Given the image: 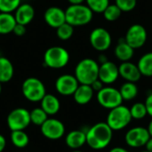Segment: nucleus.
I'll return each instance as SVG.
<instances>
[{
	"instance_id": "4c0bfd02",
	"label": "nucleus",
	"mask_w": 152,
	"mask_h": 152,
	"mask_svg": "<svg viewBox=\"0 0 152 152\" xmlns=\"http://www.w3.org/2000/svg\"><path fill=\"white\" fill-rule=\"evenodd\" d=\"M108 61H109V60H108V58H107V56H106L105 54L102 53V54L99 55V60H98V61H99L100 64L105 63V62H107Z\"/></svg>"
},
{
	"instance_id": "1a4fd4ad",
	"label": "nucleus",
	"mask_w": 152,
	"mask_h": 152,
	"mask_svg": "<svg viewBox=\"0 0 152 152\" xmlns=\"http://www.w3.org/2000/svg\"><path fill=\"white\" fill-rule=\"evenodd\" d=\"M89 41L94 50L98 52H104L110 47L112 44V37L106 28L98 27L93 29L90 33Z\"/></svg>"
},
{
	"instance_id": "412c9836",
	"label": "nucleus",
	"mask_w": 152,
	"mask_h": 152,
	"mask_svg": "<svg viewBox=\"0 0 152 152\" xmlns=\"http://www.w3.org/2000/svg\"><path fill=\"white\" fill-rule=\"evenodd\" d=\"M114 54L118 60L120 61H130V60L134 57V49L131 47L125 39L123 41H119L114 50Z\"/></svg>"
},
{
	"instance_id": "5701e85b",
	"label": "nucleus",
	"mask_w": 152,
	"mask_h": 152,
	"mask_svg": "<svg viewBox=\"0 0 152 152\" xmlns=\"http://www.w3.org/2000/svg\"><path fill=\"white\" fill-rule=\"evenodd\" d=\"M16 23V20L12 13L0 12V35L12 33Z\"/></svg>"
},
{
	"instance_id": "f3484780",
	"label": "nucleus",
	"mask_w": 152,
	"mask_h": 152,
	"mask_svg": "<svg viewBox=\"0 0 152 152\" xmlns=\"http://www.w3.org/2000/svg\"><path fill=\"white\" fill-rule=\"evenodd\" d=\"M13 15L17 23L27 26L33 20L35 17V9L30 4H21L16 9Z\"/></svg>"
},
{
	"instance_id": "7ed1b4c3",
	"label": "nucleus",
	"mask_w": 152,
	"mask_h": 152,
	"mask_svg": "<svg viewBox=\"0 0 152 152\" xmlns=\"http://www.w3.org/2000/svg\"><path fill=\"white\" fill-rule=\"evenodd\" d=\"M66 22L73 27L85 26L93 20L94 12L86 4H70L65 10Z\"/></svg>"
},
{
	"instance_id": "e433bc0d",
	"label": "nucleus",
	"mask_w": 152,
	"mask_h": 152,
	"mask_svg": "<svg viewBox=\"0 0 152 152\" xmlns=\"http://www.w3.org/2000/svg\"><path fill=\"white\" fill-rule=\"evenodd\" d=\"M6 147V139L5 137L0 134V152H3Z\"/></svg>"
},
{
	"instance_id": "c85d7f7f",
	"label": "nucleus",
	"mask_w": 152,
	"mask_h": 152,
	"mask_svg": "<svg viewBox=\"0 0 152 152\" xmlns=\"http://www.w3.org/2000/svg\"><path fill=\"white\" fill-rule=\"evenodd\" d=\"M74 34V27L68 22L63 23L56 28V35L62 41L69 40Z\"/></svg>"
},
{
	"instance_id": "58836bf2",
	"label": "nucleus",
	"mask_w": 152,
	"mask_h": 152,
	"mask_svg": "<svg viewBox=\"0 0 152 152\" xmlns=\"http://www.w3.org/2000/svg\"><path fill=\"white\" fill-rule=\"evenodd\" d=\"M109 152H129L125 148H122V147H115V148H112Z\"/></svg>"
},
{
	"instance_id": "c756f323",
	"label": "nucleus",
	"mask_w": 152,
	"mask_h": 152,
	"mask_svg": "<svg viewBox=\"0 0 152 152\" xmlns=\"http://www.w3.org/2000/svg\"><path fill=\"white\" fill-rule=\"evenodd\" d=\"M130 112L133 119L141 120L143 119L147 115V109L144 103L142 102H136L130 108Z\"/></svg>"
},
{
	"instance_id": "f257e3e1",
	"label": "nucleus",
	"mask_w": 152,
	"mask_h": 152,
	"mask_svg": "<svg viewBox=\"0 0 152 152\" xmlns=\"http://www.w3.org/2000/svg\"><path fill=\"white\" fill-rule=\"evenodd\" d=\"M86 133V144L95 151L107 148L113 138V130L106 122H100L94 125Z\"/></svg>"
},
{
	"instance_id": "4468645a",
	"label": "nucleus",
	"mask_w": 152,
	"mask_h": 152,
	"mask_svg": "<svg viewBox=\"0 0 152 152\" xmlns=\"http://www.w3.org/2000/svg\"><path fill=\"white\" fill-rule=\"evenodd\" d=\"M119 77L118 66L116 63L108 61L102 63L99 67V76L98 78L104 85H111L115 83Z\"/></svg>"
},
{
	"instance_id": "b1692460",
	"label": "nucleus",
	"mask_w": 152,
	"mask_h": 152,
	"mask_svg": "<svg viewBox=\"0 0 152 152\" xmlns=\"http://www.w3.org/2000/svg\"><path fill=\"white\" fill-rule=\"evenodd\" d=\"M10 139L13 146L18 149L26 148L29 143V137L24 130L12 131Z\"/></svg>"
},
{
	"instance_id": "39448f33",
	"label": "nucleus",
	"mask_w": 152,
	"mask_h": 152,
	"mask_svg": "<svg viewBox=\"0 0 152 152\" xmlns=\"http://www.w3.org/2000/svg\"><path fill=\"white\" fill-rule=\"evenodd\" d=\"M132 119L133 118L131 116L130 109L121 104L110 110L106 123L113 131H120L126 128L131 123Z\"/></svg>"
},
{
	"instance_id": "c03bdc74",
	"label": "nucleus",
	"mask_w": 152,
	"mask_h": 152,
	"mask_svg": "<svg viewBox=\"0 0 152 152\" xmlns=\"http://www.w3.org/2000/svg\"><path fill=\"white\" fill-rule=\"evenodd\" d=\"M72 152H84V151H78V150H76V151H73Z\"/></svg>"
},
{
	"instance_id": "a211bd4d",
	"label": "nucleus",
	"mask_w": 152,
	"mask_h": 152,
	"mask_svg": "<svg viewBox=\"0 0 152 152\" xmlns=\"http://www.w3.org/2000/svg\"><path fill=\"white\" fill-rule=\"evenodd\" d=\"M66 145L73 151L79 150L86 143V133L82 130L70 131L65 138Z\"/></svg>"
},
{
	"instance_id": "a18cd8bd",
	"label": "nucleus",
	"mask_w": 152,
	"mask_h": 152,
	"mask_svg": "<svg viewBox=\"0 0 152 152\" xmlns=\"http://www.w3.org/2000/svg\"><path fill=\"white\" fill-rule=\"evenodd\" d=\"M141 152H149V151H141Z\"/></svg>"
},
{
	"instance_id": "dca6fc26",
	"label": "nucleus",
	"mask_w": 152,
	"mask_h": 152,
	"mask_svg": "<svg viewBox=\"0 0 152 152\" xmlns=\"http://www.w3.org/2000/svg\"><path fill=\"white\" fill-rule=\"evenodd\" d=\"M119 70V77L124 78L126 82H138L141 77L142 74L137 64H134L131 61H124L118 66Z\"/></svg>"
},
{
	"instance_id": "473e14b6",
	"label": "nucleus",
	"mask_w": 152,
	"mask_h": 152,
	"mask_svg": "<svg viewBox=\"0 0 152 152\" xmlns=\"http://www.w3.org/2000/svg\"><path fill=\"white\" fill-rule=\"evenodd\" d=\"M115 4L121 9L122 12H128L135 8L137 0H115Z\"/></svg>"
},
{
	"instance_id": "f8f14e48",
	"label": "nucleus",
	"mask_w": 152,
	"mask_h": 152,
	"mask_svg": "<svg viewBox=\"0 0 152 152\" xmlns=\"http://www.w3.org/2000/svg\"><path fill=\"white\" fill-rule=\"evenodd\" d=\"M40 130L46 139L52 141L62 138L65 134V126L63 123L56 118H48L40 126Z\"/></svg>"
},
{
	"instance_id": "a878e982",
	"label": "nucleus",
	"mask_w": 152,
	"mask_h": 152,
	"mask_svg": "<svg viewBox=\"0 0 152 152\" xmlns=\"http://www.w3.org/2000/svg\"><path fill=\"white\" fill-rule=\"evenodd\" d=\"M138 87L135 83L133 82H126L124 83L120 89V94L124 101H132L138 94Z\"/></svg>"
},
{
	"instance_id": "9b49d317",
	"label": "nucleus",
	"mask_w": 152,
	"mask_h": 152,
	"mask_svg": "<svg viewBox=\"0 0 152 152\" xmlns=\"http://www.w3.org/2000/svg\"><path fill=\"white\" fill-rule=\"evenodd\" d=\"M151 135L147 128L142 126H135L128 130L125 135L126 143L134 149L142 148L146 145Z\"/></svg>"
},
{
	"instance_id": "423d86ee",
	"label": "nucleus",
	"mask_w": 152,
	"mask_h": 152,
	"mask_svg": "<svg viewBox=\"0 0 152 152\" xmlns=\"http://www.w3.org/2000/svg\"><path fill=\"white\" fill-rule=\"evenodd\" d=\"M21 92L24 98L31 102H40L46 94L44 83L37 77L26 78L21 86Z\"/></svg>"
},
{
	"instance_id": "2eb2a0df",
	"label": "nucleus",
	"mask_w": 152,
	"mask_h": 152,
	"mask_svg": "<svg viewBox=\"0 0 152 152\" xmlns=\"http://www.w3.org/2000/svg\"><path fill=\"white\" fill-rule=\"evenodd\" d=\"M44 20L49 27L57 28L66 22L65 11L58 6L48 7L44 13Z\"/></svg>"
},
{
	"instance_id": "6ab92c4d",
	"label": "nucleus",
	"mask_w": 152,
	"mask_h": 152,
	"mask_svg": "<svg viewBox=\"0 0 152 152\" xmlns=\"http://www.w3.org/2000/svg\"><path fill=\"white\" fill-rule=\"evenodd\" d=\"M94 94V91L93 90L90 85H79L77 88L76 92L73 94L74 101L78 105H86L89 103Z\"/></svg>"
},
{
	"instance_id": "37998d69",
	"label": "nucleus",
	"mask_w": 152,
	"mask_h": 152,
	"mask_svg": "<svg viewBox=\"0 0 152 152\" xmlns=\"http://www.w3.org/2000/svg\"><path fill=\"white\" fill-rule=\"evenodd\" d=\"M1 93H2V83L0 82V94H1Z\"/></svg>"
},
{
	"instance_id": "0eeeda50",
	"label": "nucleus",
	"mask_w": 152,
	"mask_h": 152,
	"mask_svg": "<svg viewBox=\"0 0 152 152\" xmlns=\"http://www.w3.org/2000/svg\"><path fill=\"white\" fill-rule=\"evenodd\" d=\"M98 103L108 110H112L123 102V98L120 94L119 90L112 86H104L96 95Z\"/></svg>"
},
{
	"instance_id": "6e6552de",
	"label": "nucleus",
	"mask_w": 152,
	"mask_h": 152,
	"mask_svg": "<svg viewBox=\"0 0 152 152\" xmlns=\"http://www.w3.org/2000/svg\"><path fill=\"white\" fill-rule=\"evenodd\" d=\"M6 123L11 131L25 130L31 123L29 111L25 108H16L8 114Z\"/></svg>"
},
{
	"instance_id": "20e7f679",
	"label": "nucleus",
	"mask_w": 152,
	"mask_h": 152,
	"mask_svg": "<svg viewBox=\"0 0 152 152\" xmlns=\"http://www.w3.org/2000/svg\"><path fill=\"white\" fill-rule=\"evenodd\" d=\"M69 59V53L64 47L52 46L44 53V65L50 69H59L66 67Z\"/></svg>"
},
{
	"instance_id": "aec40b11",
	"label": "nucleus",
	"mask_w": 152,
	"mask_h": 152,
	"mask_svg": "<svg viewBox=\"0 0 152 152\" xmlns=\"http://www.w3.org/2000/svg\"><path fill=\"white\" fill-rule=\"evenodd\" d=\"M40 107L48 116H53L59 112L61 109V102L55 95L46 94L40 102Z\"/></svg>"
},
{
	"instance_id": "7c9ffc66",
	"label": "nucleus",
	"mask_w": 152,
	"mask_h": 152,
	"mask_svg": "<svg viewBox=\"0 0 152 152\" xmlns=\"http://www.w3.org/2000/svg\"><path fill=\"white\" fill-rule=\"evenodd\" d=\"M21 4V0H0V12L12 13Z\"/></svg>"
},
{
	"instance_id": "4be33fe9",
	"label": "nucleus",
	"mask_w": 152,
	"mask_h": 152,
	"mask_svg": "<svg viewBox=\"0 0 152 152\" xmlns=\"http://www.w3.org/2000/svg\"><path fill=\"white\" fill-rule=\"evenodd\" d=\"M14 75V68L12 61L6 57L0 56V82L7 83L11 81Z\"/></svg>"
},
{
	"instance_id": "cd10ccee",
	"label": "nucleus",
	"mask_w": 152,
	"mask_h": 152,
	"mask_svg": "<svg viewBox=\"0 0 152 152\" xmlns=\"http://www.w3.org/2000/svg\"><path fill=\"white\" fill-rule=\"evenodd\" d=\"M122 11L121 9L116 4H110L107 8L103 11L102 14L103 17L106 20L108 21H116L122 14Z\"/></svg>"
},
{
	"instance_id": "79ce46f5",
	"label": "nucleus",
	"mask_w": 152,
	"mask_h": 152,
	"mask_svg": "<svg viewBox=\"0 0 152 152\" xmlns=\"http://www.w3.org/2000/svg\"><path fill=\"white\" fill-rule=\"evenodd\" d=\"M148 131H149V134L151 135V137H152V119L151 120V122L149 123V126H148Z\"/></svg>"
},
{
	"instance_id": "9d476101",
	"label": "nucleus",
	"mask_w": 152,
	"mask_h": 152,
	"mask_svg": "<svg viewBox=\"0 0 152 152\" xmlns=\"http://www.w3.org/2000/svg\"><path fill=\"white\" fill-rule=\"evenodd\" d=\"M147 38V30L141 24H133L130 26L125 36V41L134 50L142 47L146 44Z\"/></svg>"
},
{
	"instance_id": "f704fd0d",
	"label": "nucleus",
	"mask_w": 152,
	"mask_h": 152,
	"mask_svg": "<svg viewBox=\"0 0 152 152\" xmlns=\"http://www.w3.org/2000/svg\"><path fill=\"white\" fill-rule=\"evenodd\" d=\"M144 104H145V106H146L148 115L152 118V93L151 94H150L147 96Z\"/></svg>"
},
{
	"instance_id": "ea45409f",
	"label": "nucleus",
	"mask_w": 152,
	"mask_h": 152,
	"mask_svg": "<svg viewBox=\"0 0 152 152\" xmlns=\"http://www.w3.org/2000/svg\"><path fill=\"white\" fill-rule=\"evenodd\" d=\"M145 147H146V151H147L152 152V137H151L150 140L147 142Z\"/></svg>"
},
{
	"instance_id": "72a5a7b5",
	"label": "nucleus",
	"mask_w": 152,
	"mask_h": 152,
	"mask_svg": "<svg viewBox=\"0 0 152 152\" xmlns=\"http://www.w3.org/2000/svg\"><path fill=\"white\" fill-rule=\"evenodd\" d=\"M26 26L25 25H22V24H19V23H16L14 28H13V34L17 37H22L26 34Z\"/></svg>"
},
{
	"instance_id": "f03ea898",
	"label": "nucleus",
	"mask_w": 152,
	"mask_h": 152,
	"mask_svg": "<svg viewBox=\"0 0 152 152\" xmlns=\"http://www.w3.org/2000/svg\"><path fill=\"white\" fill-rule=\"evenodd\" d=\"M100 65L91 58H85L78 61L75 68L74 76L81 85H92L99 76Z\"/></svg>"
},
{
	"instance_id": "49530a36",
	"label": "nucleus",
	"mask_w": 152,
	"mask_h": 152,
	"mask_svg": "<svg viewBox=\"0 0 152 152\" xmlns=\"http://www.w3.org/2000/svg\"><path fill=\"white\" fill-rule=\"evenodd\" d=\"M151 28H152V26H151Z\"/></svg>"
},
{
	"instance_id": "ddd939ff",
	"label": "nucleus",
	"mask_w": 152,
	"mask_h": 152,
	"mask_svg": "<svg viewBox=\"0 0 152 152\" xmlns=\"http://www.w3.org/2000/svg\"><path fill=\"white\" fill-rule=\"evenodd\" d=\"M79 85V82L74 75L63 74L56 79L55 89L61 95L70 96L74 94Z\"/></svg>"
},
{
	"instance_id": "a19ab883",
	"label": "nucleus",
	"mask_w": 152,
	"mask_h": 152,
	"mask_svg": "<svg viewBox=\"0 0 152 152\" xmlns=\"http://www.w3.org/2000/svg\"><path fill=\"white\" fill-rule=\"evenodd\" d=\"M68 2L70 4H82L86 0H68Z\"/></svg>"
},
{
	"instance_id": "c9c22d12",
	"label": "nucleus",
	"mask_w": 152,
	"mask_h": 152,
	"mask_svg": "<svg viewBox=\"0 0 152 152\" xmlns=\"http://www.w3.org/2000/svg\"><path fill=\"white\" fill-rule=\"evenodd\" d=\"M104 84L98 78V79H96L94 82H93L92 83V85H91V86H92V88H93V90L94 91V92H99V91H101L104 86Z\"/></svg>"
},
{
	"instance_id": "bb28decb",
	"label": "nucleus",
	"mask_w": 152,
	"mask_h": 152,
	"mask_svg": "<svg viewBox=\"0 0 152 152\" xmlns=\"http://www.w3.org/2000/svg\"><path fill=\"white\" fill-rule=\"evenodd\" d=\"M29 114L31 123L37 126H41L48 119V115L41 107L33 109L31 111H29Z\"/></svg>"
},
{
	"instance_id": "2f4dec72",
	"label": "nucleus",
	"mask_w": 152,
	"mask_h": 152,
	"mask_svg": "<svg viewBox=\"0 0 152 152\" xmlns=\"http://www.w3.org/2000/svg\"><path fill=\"white\" fill-rule=\"evenodd\" d=\"M86 5L93 11V12L102 13L103 11L110 4V0H86Z\"/></svg>"
},
{
	"instance_id": "393cba45",
	"label": "nucleus",
	"mask_w": 152,
	"mask_h": 152,
	"mask_svg": "<svg viewBox=\"0 0 152 152\" xmlns=\"http://www.w3.org/2000/svg\"><path fill=\"white\" fill-rule=\"evenodd\" d=\"M137 66L142 76L151 77H152V52L143 54L138 61Z\"/></svg>"
}]
</instances>
